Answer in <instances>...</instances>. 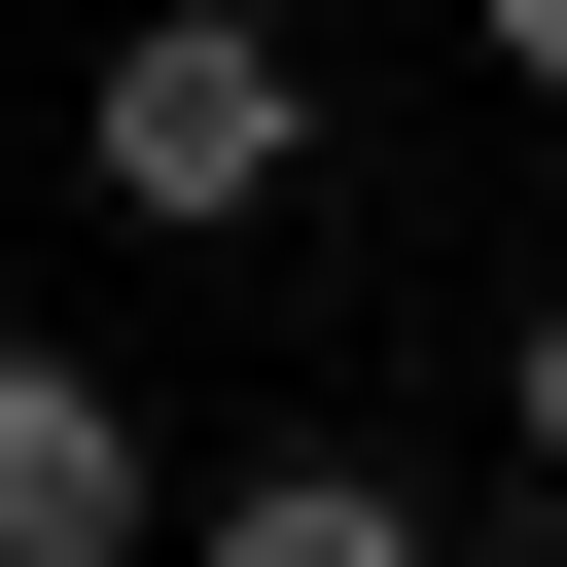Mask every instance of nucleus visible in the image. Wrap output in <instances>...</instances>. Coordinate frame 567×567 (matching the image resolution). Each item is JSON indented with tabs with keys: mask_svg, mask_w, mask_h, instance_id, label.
Segmentation results:
<instances>
[{
	"mask_svg": "<svg viewBox=\"0 0 567 567\" xmlns=\"http://www.w3.org/2000/svg\"><path fill=\"white\" fill-rule=\"evenodd\" d=\"M71 177H106L142 248H248V213L319 177V71H284V0H142V35L71 71Z\"/></svg>",
	"mask_w": 567,
	"mask_h": 567,
	"instance_id": "obj_1",
	"label": "nucleus"
},
{
	"mask_svg": "<svg viewBox=\"0 0 567 567\" xmlns=\"http://www.w3.org/2000/svg\"><path fill=\"white\" fill-rule=\"evenodd\" d=\"M177 567H425V496H390V461H248Z\"/></svg>",
	"mask_w": 567,
	"mask_h": 567,
	"instance_id": "obj_3",
	"label": "nucleus"
},
{
	"mask_svg": "<svg viewBox=\"0 0 567 567\" xmlns=\"http://www.w3.org/2000/svg\"><path fill=\"white\" fill-rule=\"evenodd\" d=\"M177 496H142V390L106 354H0V567H142Z\"/></svg>",
	"mask_w": 567,
	"mask_h": 567,
	"instance_id": "obj_2",
	"label": "nucleus"
},
{
	"mask_svg": "<svg viewBox=\"0 0 567 567\" xmlns=\"http://www.w3.org/2000/svg\"><path fill=\"white\" fill-rule=\"evenodd\" d=\"M496 425H532V496H567V284H532V319H496Z\"/></svg>",
	"mask_w": 567,
	"mask_h": 567,
	"instance_id": "obj_4",
	"label": "nucleus"
},
{
	"mask_svg": "<svg viewBox=\"0 0 567 567\" xmlns=\"http://www.w3.org/2000/svg\"><path fill=\"white\" fill-rule=\"evenodd\" d=\"M461 35H496V71H532V106H567V0H461Z\"/></svg>",
	"mask_w": 567,
	"mask_h": 567,
	"instance_id": "obj_5",
	"label": "nucleus"
}]
</instances>
